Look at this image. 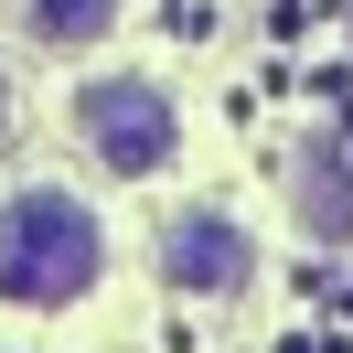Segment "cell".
<instances>
[{
  "instance_id": "6da1fadb",
  "label": "cell",
  "mask_w": 353,
  "mask_h": 353,
  "mask_svg": "<svg viewBox=\"0 0 353 353\" xmlns=\"http://www.w3.org/2000/svg\"><path fill=\"white\" fill-rule=\"evenodd\" d=\"M97 257H108V236H97V214L65 193V182H32V193L0 203V300L11 310H65L97 289Z\"/></svg>"
},
{
  "instance_id": "7a4b0ae2",
  "label": "cell",
  "mask_w": 353,
  "mask_h": 353,
  "mask_svg": "<svg viewBox=\"0 0 353 353\" xmlns=\"http://www.w3.org/2000/svg\"><path fill=\"white\" fill-rule=\"evenodd\" d=\"M75 139L97 150V172L139 182V172H161V161H172L182 118H172V97H161L150 75H97V86H75Z\"/></svg>"
},
{
  "instance_id": "3957f363",
  "label": "cell",
  "mask_w": 353,
  "mask_h": 353,
  "mask_svg": "<svg viewBox=\"0 0 353 353\" xmlns=\"http://www.w3.org/2000/svg\"><path fill=\"white\" fill-rule=\"evenodd\" d=\"M246 268H257V246H246V225H236V214H214V203H193V214L161 225V279L193 289V300L246 289Z\"/></svg>"
},
{
  "instance_id": "277c9868",
  "label": "cell",
  "mask_w": 353,
  "mask_h": 353,
  "mask_svg": "<svg viewBox=\"0 0 353 353\" xmlns=\"http://www.w3.org/2000/svg\"><path fill=\"white\" fill-rule=\"evenodd\" d=\"M300 225L321 246H353V172H343V150H321V139L300 150Z\"/></svg>"
},
{
  "instance_id": "5b68a950",
  "label": "cell",
  "mask_w": 353,
  "mask_h": 353,
  "mask_svg": "<svg viewBox=\"0 0 353 353\" xmlns=\"http://www.w3.org/2000/svg\"><path fill=\"white\" fill-rule=\"evenodd\" d=\"M22 22H32V43L75 54V43H108L118 32V0H22Z\"/></svg>"
},
{
  "instance_id": "8992f818",
  "label": "cell",
  "mask_w": 353,
  "mask_h": 353,
  "mask_svg": "<svg viewBox=\"0 0 353 353\" xmlns=\"http://www.w3.org/2000/svg\"><path fill=\"white\" fill-rule=\"evenodd\" d=\"M0 139H11V75H0Z\"/></svg>"
}]
</instances>
